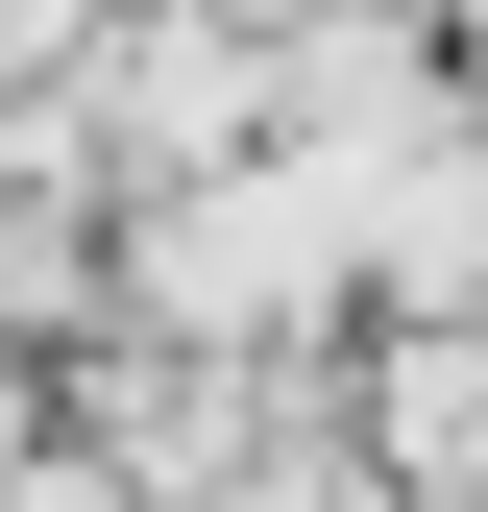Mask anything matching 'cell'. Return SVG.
<instances>
[{"instance_id":"obj_1","label":"cell","mask_w":488,"mask_h":512,"mask_svg":"<svg viewBox=\"0 0 488 512\" xmlns=\"http://www.w3.org/2000/svg\"><path fill=\"white\" fill-rule=\"evenodd\" d=\"M342 391H366V439H391L440 512H488V317H366Z\"/></svg>"}]
</instances>
